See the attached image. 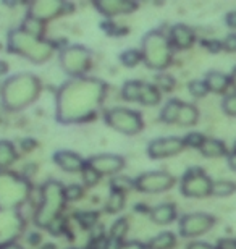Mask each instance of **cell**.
<instances>
[{
    "instance_id": "9c48e42d",
    "label": "cell",
    "mask_w": 236,
    "mask_h": 249,
    "mask_svg": "<svg viewBox=\"0 0 236 249\" xmlns=\"http://www.w3.org/2000/svg\"><path fill=\"white\" fill-rule=\"evenodd\" d=\"M212 183L200 168H189L182 180V193L186 197H205L212 193Z\"/></svg>"
},
{
    "instance_id": "bcb514c9",
    "label": "cell",
    "mask_w": 236,
    "mask_h": 249,
    "mask_svg": "<svg viewBox=\"0 0 236 249\" xmlns=\"http://www.w3.org/2000/svg\"><path fill=\"white\" fill-rule=\"evenodd\" d=\"M228 165L233 168V170L236 172V152H233L232 156L228 157Z\"/></svg>"
},
{
    "instance_id": "7bdbcfd3",
    "label": "cell",
    "mask_w": 236,
    "mask_h": 249,
    "mask_svg": "<svg viewBox=\"0 0 236 249\" xmlns=\"http://www.w3.org/2000/svg\"><path fill=\"white\" fill-rule=\"evenodd\" d=\"M225 21H227L230 28H236V12H230L227 18H225Z\"/></svg>"
},
{
    "instance_id": "d6a6232c",
    "label": "cell",
    "mask_w": 236,
    "mask_h": 249,
    "mask_svg": "<svg viewBox=\"0 0 236 249\" xmlns=\"http://www.w3.org/2000/svg\"><path fill=\"white\" fill-rule=\"evenodd\" d=\"M110 186H112V191H117V193H127L129 189L134 188V180L128 177H115L112 183H110Z\"/></svg>"
},
{
    "instance_id": "7a4b0ae2",
    "label": "cell",
    "mask_w": 236,
    "mask_h": 249,
    "mask_svg": "<svg viewBox=\"0 0 236 249\" xmlns=\"http://www.w3.org/2000/svg\"><path fill=\"white\" fill-rule=\"evenodd\" d=\"M42 84L33 73H18L7 78L0 86V102L8 112L29 107L39 97Z\"/></svg>"
},
{
    "instance_id": "603a6c76",
    "label": "cell",
    "mask_w": 236,
    "mask_h": 249,
    "mask_svg": "<svg viewBox=\"0 0 236 249\" xmlns=\"http://www.w3.org/2000/svg\"><path fill=\"white\" fill-rule=\"evenodd\" d=\"M18 159L17 149L10 141H0V170L13 165Z\"/></svg>"
},
{
    "instance_id": "6da1fadb",
    "label": "cell",
    "mask_w": 236,
    "mask_h": 249,
    "mask_svg": "<svg viewBox=\"0 0 236 249\" xmlns=\"http://www.w3.org/2000/svg\"><path fill=\"white\" fill-rule=\"evenodd\" d=\"M107 84L97 78H70L60 86L55 99V115L60 123H81L95 115L102 106Z\"/></svg>"
},
{
    "instance_id": "e0dca14e",
    "label": "cell",
    "mask_w": 236,
    "mask_h": 249,
    "mask_svg": "<svg viewBox=\"0 0 236 249\" xmlns=\"http://www.w3.org/2000/svg\"><path fill=\"white\" fill-rule=\"evenodd\" d=\"M54 162L68 173H81L86 167V160L73 151H57L54 154Z\"/></svg>"
},
{
    "instance_id": "4dcf8cb0",
    "label": "cell",
    "mask_w": 236,
    "mask_h": 249,
    "mask_svg": "<svg viewBox=\"0 0 236 249\" xmlns=\"http://www.w3.org/2000/svg\"><path fill=\"white\" fill-rule=\"evenodd\" d=\"M236 191V185L232 181H225V180H218L212 183V193L214 196L223 197V196H230Z\"/></svg>"
},
{
    "instance_id": "ac0fdd59",
    "label": "cell",
    "mask_w": 236,
    "mask_h": 249,
    "mask_svg": "<svg viewBox=\"0 0 236 249\" xmlns=\"http://www.w3.org/2000/svg\"><path fill=\"white\" fill-rule=\"evenodd\" d=\"M170 42L177 49H189L194 44V31L186 24H175L170 31Z\"/></svg>"
},
{
    "instance_id": "d590c367",
    "label": "cell",
    "mask_w": 236,
    "mask_h": 249,
    "mask_svg": "<svg viewBox=\"0 0 236 249\" xmlns=\"http://www.w3.org/2000/svg\"><path fill=\"white\" fill-rule=\"evenodd\" d=\"M184 139V144H186V147H194V149H200L202 147V144L205 142V138L204 134H200V133H188L186 136L183 138Z\"/></svg>"
},
{
    "instance_id": "4316f807",
    "label": "cell",
    "mask_w": 236,
    "mask_h": 249,
    "mask_svg": "<svg viewBox=\"0 0 236 249\" xmlns=\"http://www.w3.org/2000/svg\"><path fill=\"white\" fill-rule=\"evenodd\" d=\"M143 81H127L122 88V97L128 102H139L141 99Z\"/></svg>"
},
{
    "instance_id": "7c38bea8",
    "label": "cell",
    "mask_w": 236,
    "mask_h": 249,
    "mask_svg": "<svg viewBox=\"0 0 236 249\" xmlns=\"http://www.w3.org/2000/svg\"><path fill=\"white\" fill-rule=\"evenodd\" d=\"M186 147L183 138L178 136H165V138H157L154 141L149 142L147 146V154L150 159H167L177 156Z\"/></svg>"
},
{
    "instance_id": "44dd1931",
    "label": "cell",
    "mask_w": 236,
    "mask_h": 249,
    "mask_svg": "<svg viewBox=\"0 0 236 249\" xmlns=\"http://www.w3.org/2000/svg\"><path fill=\"white\" fill-rule=\"evenodd\" d=\"M162 101V92L159 91L155 84L150 83H144L143 81V88H141V99H139V104L143 106H157Z\"/></svg>"
},
{
    "instance_id": "60d3db41",
    "label": "cell",
    "mask_w": 236,
    "mask_h": 249,
    "mask_svg": "<svg viewBox=\"0 0 236 249\" xmlns=\"http://www.w3.org/2000/svg\"><path fill=\"white\" fill-rule=\"evenodd\" d=\"M222 47L228 52H236V34H230L222 42Z\"/></svg>"
},
{
    "instance_id": "ffe728a7",
    "label": "cell",
    "mask_w": 236,
    "mask_h": 249,
    "mask_svg": "<svg viewBox=\"0 0 236 249\" xmlns=\"http://www.w3.org/2000/svg\"><path fill=\"white\" fill-rule=\"evenodd\" d=\"M205 84H207L209 91L222 94L228 89L230 83H232V78H228L227 74L220 73V71H209L205 74Z\"/></svg>"
},
{
    "instance_id": "b9f144b4",
    "label": "cell",
    "mask_w": 236,
    "mask_h": 249,
    "mask_svg": "<svg viewBox=\"0 0 236 249\" xmlns=\"http://www.w3.org/2000/svg\"><path fill=\"white\" fill-rule=\"evenodd\" d=\"M118 249H149V248L138 241H128V243H122V245L118 246Z\"/></svg>"
},
{
    "instance_id": "8d00e7d4",
    "label": "cell",
    "mask_w": 236,
    "mask_h": 249,
    "mask_svg": "<svg viewBox=\"0 0 236 249\" xmlns=\"http://www.w3.org/2000/svg\"><path fill=\"white\" fill-rule=\"evenodd\" d=\"M189 92H191V96H194V97H204L205 94L209 92V88H207V84H205V81H199V79H196V81H191L189 83Z\"/></svg>"
},
{
    "instance_id": "4fadbf2b",
    "label": "cell",
    "mask_w": 236,
    "mask_h": 249,
    "mask_svg": "<svg viewBox=\"0 0 236 249\" xmlns=\"http://www.w3.org/2000/svg\"><path fill=\"white\" fill-rule=\"evenodd\" d=\"M67 7L68 5L65 2H60V0H36V2L29 5L28 15L46 23L49 19H54L60 17V15H63L67 12Z\"/></svg>"
},
{
    "instance_id": "30bf717a",
    "label": "cell",
    "mask_w": 236,
    "mask_h": 249,
    "mask_svg": "<svg viewBox=\"0 0 236 249\" xmlns=\"http://www.w3.org/2000/svg\"><path fill=\"white\" fill-rule=\"evenodd\" d=\"M173 185H175V178L168 172H162V170L144 172L134 180V188L138 191L147 194L168 191Z\"/></svg>"
},
{
    "instance_id": "7402d4cb",
    "label": "cell",
    "mask_w": 236,
    "mask_h": 249,
    "mask_svg": "<svg viewBox=\"0 0 236 249\" xmlns=\"http://www.w3.org/2000/svg\"><path fill=\"white\" fill-rule=\"evenodd\" d=\"M199 118V112L193 104H184L182 102V107H180L178 112V118L177 123L182 124V126H193V124L198 123Z\"/></svg>"
},
{
    "instance_id": "7dc6e473",
    "label": "cell",
    "mask_w": 236,
    "mask_h": 249,
    "mask_svg": "<svg viewBox=\"0 0 236 249\" xmlns=\"http://www.w3.org/2000/svg\"><path fill=\"white\" fill-rule=\"evenodd\" d=\"M5 71H7V63H5V62H0V74L5 73Z\"/></svg>"
},
{
    "instance_id": "ee69618b",
    "label": "cell",
    "mask_w": 236,
    "mask_h": 249,
    "mask_svg": "<svg viewBox=\"0 0 236 249\" xmlns=\"http://www.w3.org/2000/svg\"><path fill=\"white\" fill-rule=\"evenodd\" d=\"M188 249H214L210 245L207 243H193V245H189Z\"/></svg>"
},
{
    "instance_id": "5b68a950",
    "label": "cell",
    "mask_w": 236,
    "mask_h": 249,
    "mask_svg": "<svg viewBox=\"0 0 236 249\" xmlns=\"http://www.w3.org/2000/svg\"><path fill=\"white\" fill-rule=\"evenodd\" d=\"M143 62L152 70H165L172 62V42L160 31H149L141 44Z\"/></svg>"
},
{
    "instance_id": "52a82bcc",
    "label": "cell",
    "mask_w": 236,
    "mask_h": 249,
    "mask_svg": "<svg viewBox=\"0 0 236 249\" xmlns=\"http://www.w3.org/2000/svg\"><path fill=\"white\" fill-rule=\"evenodd\" d=\"M105 123L115 131L134 136L141 133L144 128V122L141 113L128 107H113L105 112Z\"/></svg>"
},
{
    "instance_id": "8fae6325",
    "label": "cell",
    "mask_w": 236,
    "mask_h": 249,
    "mask_svg": "<svg viewBox=\"0 0 236 249\" xmlns=\"http://www.w3.org/2000/svg\"><path fill=\"white\" fill-rule=\"evenodd\" d=\"M215 218L209 213L204 212H194L188 213L182 218L180 222V233L184 238H194L204 235L205 231H209L214 227Z\"/></svg>"
},
{
    "instance_id": "d4e9b609",
    "label": "cell",
    "mask_w": 236,
    "mask_h": 249,
    "mask_svg": "<svg viewBox=\"0 0 236 249\" xmlns=\"http://www.w3.org/2000/svg\"><path fill=\"white\" fill-rule=\"evenodd\" d=\"M177 245V238L172 231H163L159 233L157 236H154L152 240L149 241L147 248L149 249H172Z\"/></svg>"
},
{
    "instance_id": "f907efd6",
    "label": "cell",
    "mask_w": 236,
    "mask_h": 249,
    "mask_svg": "<svg viewBox=\"0 0 236 249\" xmlns=\"http://www.w3.org/2000/svg\"><path fill=\"white\" fill-rule=\"evenodd\" d=\"M235 152H236V144H235Z\"/></svg>"
},
{
    "instance_id": "cb8c5ba5",
    "label": "cell",
    "mask_w": 236,
    "mask_h": 249,
    "mask_svg": "<svg viewBox=\"0 0 236 249\" xmlns=\"http://www.w3.org/2000/svg\"><path fill=\"white\" fill-rule=\"evenodd\" d=\"M205 157H223L227 156V147L222 141L217 139H205V142L202 144V147L199 149Z\"/></svg>"
},
{
    "instance_id": "277c9868",
    "label": "cell",
    "mask_w": 236,
    "mask_h": 249,
    "mask_svg": "<svg viewBox=\"0 0 236 249\" xmlns=\"http://www.w3.org/2000/svg\"><path fill=\"white\" fill-rule=\"evenodd\" d=\"M65 202L67 199H65V186L62 183L55 180L46 181L41 188V204L34 215V223L39 228H49L57 218H60Z\"/></svg>"
},
{
    "instance_id": "c3c4849f",
    "label": "cell",
    "mask_w": 236,
    "mask_h": 249,
    "mask_svg": "<svg viewBox=\"0 0 236 249\" xmlns=\"http://www.w3.org/2000/svg\"><path fill=\"white\" fill-rule=\"evenodd\" d=\"M232 83H233V86L236 88V68L233 70V74H232Z\"/></svg>"
},
{
    "instance_id": "f1b7e54d",
    "label": "cell",
    "mask_w": 236,
    "mask_h": 249,
    "mask_svg": "<svg viewBox=\"0 0 236 249\" xmlns=\"http://www.w3.org/2000/svg\"><path fill=\"white\" fill-rule=\"evenodd\" d=\"M123 207H125V194L117 193V191L110 193L107 202H105V211L109 213H117L122 211Z\"/></svg>"
},
{
    "instance_id": "836d02e7",
    "label": "cell",
    "mask_w": 236,
    "mask_h": 249,
    "mask_svg": "<svg viewBox=\"0 0 236 249\" xmlns=\"http://www.w3.org/2000/svg\"><path fill=\"white\" fill-rule=\"evenodd\" d=\"M81 177H83V181H84V185H86V186H89V188H91V186H95V185H97V183L100 181V178H102V177L99 175L97 172L94 170L92 167H89L88 163H86V167L83 168V172H81Z\"/></svg>"
},
{
    "instance_id": "484cf974",
    "label": "cell",
    "mask_w": 236,
    "mask_h": 249,
    "mask_svg": "<svg viewBox=\"0 0 236 249\" xmlns=\"http://www.w3.org/2000/svg\"><path fill=\"white\" fill-rule=\"evenodd\" d=\"M180 107H182V102H180L178 99H172V101H168L163 106L162 112H160V120H162L163 123H168V124L177 123Z\"/></svg>"
},
{
    "instance_id": "f35d334b",
    "label": "cell",
    "mask_w": 236,
    "mask_h": 249,
    "mask_svg": "<svg viewBox=\"0 0 236 249\" xmlns=\"http://www.w3.org/2000/svg\"><path fill=\"white\" fill-rule=\"evenodd\" d=\"M76 218L83 227L91 228L94 223L97 222V213L95 212H79V213H76Z\"/></svg>"
},
{
    "instance_id": "1f68e13d",
    "label": "cell",
    "mask_w": 236,
    "mask_h": 249,
    "mask_svg": "<svg viewBox=\"0 0 236 249\" xmlns=\"http://www.w3.org/2000/svg\"><path fill=\"white\" fill-rule=\"evenodd\" d=\"M128 228H129V225H128L127 218H118V220L113 223L112 230H110V236H112V240H115L117 243H122L125 235L128 233Z\"/></svg>"
},
{
    "instance_id": "681fc988",
    "label": "cell",
    "mask_w": 236,
    "mask_h": 249,
    "mask_svg": "<svg viewBox=\"0 0 236 249\" xmlns=\"http://www.w3.org/2000/svg\"><path fill=\"white\" fill-rule=\"evenodd\" d=\"M41 249H55V246L54 245H46V246H42Z\"/></svg>"
},
{
    "instance_id": "83f0119b",
    "label": "cell",
    "mask_w": 236,
    "mask_h": 249,
    "mask_svg": "<svg viewBox=\"0 0 236 249\" xmlns=\"http://www.w3.org/2000/svg\"><path fill=\"white\" fill-rule=\"evenodd\" d=\"M21 29L23 31H26L28 34H31V36H36V37H42V34H44V23L42 21H39V19L36 18H33V17H28L24 18V21L21 24Z\"/></svg>"
},
{
    "instance_id": "ab89813d",
    "label": "cell",
    "mask_w": 236,
    "mask_h": 249,
    "mask_svg": "<svg viewBox=\"0 0 236 249\" xmlns=\"http://www.w3.org/2000/svg\"><path fill=\"white\" fill-rule=\"evenodd\" d=\"M223 112L227 115L236 117V94H232V96H227L223 101Z\"/></svg>"
},
{
    "instance_id": "5bb4252c",
    "label": "cell",
    "mask_w": 236,
    "mask_h": 249,
    "mask_svg": "<svg viewBox=\"0 0 236 249\" xmlns=\"http://www.w3.org/2000/svg\"><path fill=\"white\" fill-rule=\"evenodd\" d=\"M86 163L92 167L100 177H110L117 175L125 168V159L122 156H115V154H99V156L89 157Z\"/></svg>"
},
{
    "instance_id": "d6986e66",
    "label": "cell",
    "mask_w": 236,
    "mask_h": 249,
    "mask_svg": "<svg viewBox=\"0 0 236 249\" xmlns=\"http://www.w3.org/2000/svg\"><path fill=\"white\" fill-rule=\"evenodd\" d=\"M150 218L157 225H168L177 218V209L173 204H160L150 211Z\"/></svg>"
},
{
    "instance_id": "3957f363",
    "label": "cell",
    "mask_w": 236,
    "mask_h": 249,
    "mask_svg": "<svg viewBox=\"0 0 236 249\" xmlns=\"http://www.w3.org/2000/svg\"><path fill=\"white\" fill-rule=\"evenodd\" d=\"M8 51L33 63H46L52 57L55 46L50 41L31 36L21 28H17L8 33Z\"/></svg>"
},
{
    "instance_id": "2e32d148",
    "label": "cell",
    "mask_w": 236,
    "mask_h": 249,
    "mask_svg": "<svg viewBox=\"0 0 236 249\" xmlns=\"http://www.w3.org/2000/svg\"><path fill=\"white\" fill-rule=\"evenodd\" d=\"M94 7L105 17H117V15H129L138 8V3L131 0H97Z\"/></svg>"
},
{
    "instance_id": "f546056e",
    "label": "cell",
    "mask_w": 236,
    "mask_h": 249,
    "mask_svg": "<svg viewBox=\"0 0 236 249\" xmlns=\"http://www.w3.org/2000/svg\"><path fill=\"white\" fill-rule=\"evenodd\" d=\"M120 62H122L125 67H136L143 62V52L141 49H129V51H125L122 55H120Z\"/></svg>"
},
{
    "instance_id": "8992f818",
    "label": "cell",
    "mask_w": 236,
    "mask_h": 249,
    "mask_svg": "<svg viewBox=\"0 0 236 249\" xmlns=\"http://www.w3.org/2000/svg\"><path fill=\"white\" fill-rule=\"evenodd\" d=\"M29 196V185L21 178L0 173V209L17 211Z\"/></svg>"
},
{
    "instance_id": "816d5d0a",
    "label": "cell",
    "mask_w": 236,
    "mask_h": 249,
    "mask_svg": "<svg viewBox=\"0 0 236 249\" xmlns=\"http://www.w3.org/2000/svg\"><path fill=\"white\" fill-rule=\"evenodd\" d=\"M70 249H74V248H70Z\"/></svg>"
},
{
    "instance_id": "9a60e30c",
    "label": "cell",
    "mask_w": 236,
    "mask_h": 249,
    "mask_svg": "<svg viewBox=\"0 0 236 249\" xmlns=\"http://www.w3.org/2000/svg\"><path fill=\"white\" fill-rule=\"evenodd\" d=\"M23 220L18 211H5L0 209V245L13 241L15 236L21 231Z\"/></svg>"
},
{
    "instance_id": "74e56055",
    "label": "cell",
    "mask_w": 236,
    "mask_h": 249,
    "mask_svg": "<svg viewBox=\"0 0 236 249\" xmlns=\"http://www.w3.org/2000/svg\"><path fill=\"white\" fill-rule=\"evenodd\" d=\"M83 186L81 185H68V186H65V199L67 201H78V199H81L83 197Z\"/></svg>"
},
{
    "instance_id": "f6af8a7d",
    "label": "cell",
    "mask_w": 236,
    "mask_h": 249,
    "mask_svg": "<svg viewBox=\"0 0 236 249\" xmlns=\"http://www.w3.org/2000/svg\"><path fill=\"white\" fill-rule=\"evenodd\" d=\"M0 249H23L19 245H17L15 241H10V243H3V245H0Z\"/></svg>"
},
{
    "instance_id": "ba28073f",
    "label": "cell",
    "mask_w": 236,
    "mask_h": 249,
    "mask_svg": "<svg viewBox=\"0 0 236 249\" xmlns=\"http://www.w3.org/2000/svg\"><path fill=\"white\" fill-rule=\"evenodd\" d=\"M60 67L68 76L83 78L91 68V52L84 46H68L60 53Z\"/></svg>"
},
{
    "instance_id": "e575fe53",
    "label": "cell",
    "mask_w": 236,
    "mask_h": 249,
    "mask_svg": "<svg viewBox=\"0 0 236 249\" xmlns=\"http://www.w3.org/2000/svg\"><path fill=\"white\" fill-rule=\"evenodd\" d=\"M155 86L160 92H172L175 88V79L168 74H159L155 78Z\"/></svg>"
}]
</instances>
